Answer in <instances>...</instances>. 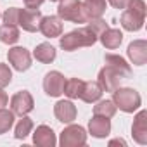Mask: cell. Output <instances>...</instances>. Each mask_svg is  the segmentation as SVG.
<instances>
[{
    "instance_id": "cell-33",
    "label": "cell",
    "mask_w": 147,
    "mask_h": 147,
    "mask_svg": "<svg viewBox=\"0 0 147 147\" xmlns=\"http://www.w3.org/2000/svg\"><path fill=\"white\" fill-rule=\"evenodd\" d=\"M116 144H121V145H126V142H125V140H121V138H116V140H111V142H109V145H116Z\"/></svg>"
},
{
    "instance_id": "cell-17",
    "label": "cell",
    "mask_w": 147,
    "mask_h": 147,
    "mask_svg": "<svg viewBox=\"0 0 147 147\" xmlns=\"http://www.w3.org/2000/svg\"><path fill=\"white\" fill-rule=\"evenodd\" d=\"M104 61H106L107 66H111L114 71L119 73V75L123 76V80L131 76V67H130V64H128L121 55H116V54H106Z\"/></svg>"
},
{
    "instance_id": "cell-7",
    "label": "cell",
    "mask_w": 147,
    "mask_h": 147,
    "mask_svg": "<svg viewBox=\"0 0 147 147\" xmlns=\"http://www.w3.org/2000/svg\"><path fill=\"white\" fill-rule=\"evenodd\" d=\"M33 107H35V100H33V97H31V94L28 90H19L11 99V111L14 114L24 116V114L31 113Z\"/></svg>"
},
{
    "instance_id": "cell-1",
    "label": "cell",
    "mask_w": 147,
    "mask_h": 147,
    "mask_svg": "<svg viewBox=\"0 0 147 147\" xmlns=\"http://www.w3.org/2000/svg\"><path fill=\"white\" fill-rule=\"evenodd\" d=\"M99 40V36L88 28H78V30H73L69 31L67 35L61 36V49L66 50V52H73V50H76V49H82V47H92L95 42Z\"/></svg>"
},
{
    "instance_id": "cell-30",
    "label": "cell",
    "mask_w": 147,
    "mask_h": 147,
    "mask_svg": "<svg viewBox=\"0 0 147 147\" xmlns=\"http://www.w3.org/2000/svg\"><path fill=\"white\" fill-rule=\"evenodd\" d=\"M130 0H109V4L114 7V9H125L128 5Z\"/></svg>"
},
{
    "instance_id": "cell-25",
    "label": "cell",
    "mask_w": 147,
    "mask_h": 147,
    "mask_svg": "<svg viewBox=\"0 0 147 147\" xmlns=\"http://www.w3.org/2000/svg\"><path fill=\"white\" fill-rule=\"evenodd\" d=\"M31 130H33V121H31V118H28V116L24 114V116H21V119H19L18 125H16L14 137H16L18 140H23V138H26V137L31 133Z\"/></svg>"
},
{
    "instance_id": "cell-32",
    "label": "cell",
    "mask_w": 147,
    "mask_h": 147,
    "mask_svg": "<svg viewBox=\"0 0 147 147\" xmlns=\"http://www.w3.org/2000/svg\"><path fill=\"white\" fill-rule=\"evenodd\" d=\"M7 102H9V97H7V94L0 88V107H4V106H7Z\"/></svg>"
},
{
    "instance_id": "cell-15",
    "label": "cell",
    "mask_w": 147,
    "mask_h": 147,
    "mask_svg": "<svg viewBox=\"0 0 147 147\" xmlns=\"http://www.w3.org/2000/svg\"><path fill=\"white\" fill-rule=\"evenodd\" d=\"M33 144L38 145V147H54L57 144L54 130L50 126H47V125L36 126V130L33 133Z\"/></svg>"
},
{
    "instance_id": "cell-10",
    "label": "cell",
    "mask_w": 147,
    "mask_h": 147,
    "mask_svg": "<svg viewBox=\"0 0 147 147\" xmlns=\"http://www.w3.org/2000/svg\"><path fill=\"white\" fill-rule=\"evenodd\" d=\"M7 59L16 71H26L31 67V54L24 47H12L7 52Z\"/></svg>"
},
{
    "instance_id": "cell-12",
    "label": "cell",
    "mask_w": 147,
    "mask_h": 147,
    "mask_svg": "<svg viewBox=\"0 0 147 147\" xmlns=\"http://www.w3.org/2000/svg\"><path fill=\"white\" fill-rule=\"evenodd\" d=\"M131 135L133 140L140 145L147 144V111H140L131 125Z\"/></svg>"
},
{
    "instance_id": "cell-35",
    "label": "cell",
    "mask_w": 147,
    "mask_h": 147,
    "mask_svg": "<svg viewBox=\"0 0 147 147\" xmlns=\"http://www.w3.org/2000/svg\"><path fill=\"white\" fill-rule=\"evenodd\" d=\"M0 18H2V14H0Z\"/></svg>"
},
{
    "instance_id": "cell-26",
    "label": "cell",
    "mask_w": 147,
    "mask_h": 147,
    "mask_svg": "<svg viewBox=\"0 0 147 147\" xmlns=\"http://www.w3.org/2000/svg\"><path fill=\"white\" fill-rule=\"evenodd\" d=\"M14 113L12 111H7V109H4V107H0V135L2 133H7L11 128H12V125H14Z\"/></svg>"
},
{
    "instance_id": "cell-8",
    "label": "cell",
    "mask_w": 147,
    "mask_h": 147,
    "mask_svg": "<svg viewBox=\"0 0 147 147\" xmlns=\"http://www.w3.org/2000/svg\"><path fill=\"white\" fill-rule=\"evenodd\" d=\"M64 83H66V78H64L62 73L49 71L43 78V90L50 97H59L64 92Z\"/></svg>"
},
{
    "instance_id": "cell-21",
    "label": "cell",
    "mask_w": 147,
    "mask_h": 147,
    "mask_svg": "<svg viewBox=\"0 0 147 147\" xmlns=\"http://www.w3.org/2000/svg\"><path fill=\"white\" fill-rule=\"evenodd\" d=\"M19 40V30L16 24H2L0 26V42L5 45H12Z\"/></svg>"
},
{
    "instance_id": "cell-5",
    "label": "cell",
    "mask_w": 147,
    "mask_h": 147,
    "mask_svg": "<svg viewBox=\"0 0 147 147\" xmlns=\"http://www.w3.org/2000/svg\"><path fill=\"white\" fill-rule=\"evenodd\" d=\"M59 144L62 147H80L87 144V131L80 125H69L62 130Z\"/></svg>"
},
{
    "instance_id": "cell-18",
    "label": "cell",
    "mask_w": 147,
    "mask_h": 147,
    "mask_svg": "<svg viewBox=\"0 0 147 147\" xmlns=\"http://www.w3.org/2000/svg\"><path fill=\"white\" fill-rule=\"evenodd\" d=\"M99 38H100V42H102V45H104L106 49L114 50V49H118V47L121 45V42H123V33H121L119 30H116V28H107V30H104V31L99 35Z\"/></svg>"
},
{
    "instance_id": "cell-11",
    "label": "cell",
    "mask_w": 147,
    "mask_h": 147,
    "mask_svg": "<svg viewBox=\"0 0 147 147\" xmlns=\"http://www.w3.org/2000/svg\"><path fill=\"white\" fill-rule=\"evenodd\" d=\"M38 31L47 38H55L62 35V21L57 16H45L40 21Z\"/></svg>"
},
{
    "instance_id": "cell-20",
    "label": "cell",
    "mask_w": 147,
    "mask_h": 147,
    "mask_svg": "<svg viewBox=\"0 0 147 147\" xmlns=\"http://www.w3.org/2000/svg\"><path fill=\"white\" fill-rule=\"evenodd\" d=\"M33 55H35L36 61H40V62H43V64H50V62H54L57 52H55V49H54L50 43L45 42V43L36 45V49L33 50Z\"/></svg>"
},
{
    "instance_id": "cell-16",
    "label": "cell",
    "mask_w": 147,
    "mask_h": 147,
    "mask_svg": "<svg viewBox=\"0 0 147 147\" xmlns=\"http://www.w3.org/2000/svg\"><path fill=\"white\" fill-rule=\"evenodd\" d=\"M128 57L133 64L144 66L147 62V42L145 40H135L128 45Z\"/></svg>"
},
{
    "instance_id": "cell-34",
    "label": "cell",
    "mask_w": 147,
    "mask_h": 147,
    "mask_svg": "<svg viewBox=\"0 0 147 147\" xmlns=\"http://www.w3.org/2000/svg\"><path fill=\"white\" fill-rule=\"evenodd\" d=\"M50 2H59V0H50Z\"/></svg>"
},
{
    "instance_id": "cell-19",
    "label": "cell",
    "mask_w": 147,
    "mask_h": 147,
    "mask_svg": "<svg viewBox=\"0 0 147 147\" xmlns=\"http://www.w3.org/2000/svg\"><path fill=\"white\" fill-rule=\"evenodd\" d=\"M100 97H102V88L97 82H83V90L80 95L83 102L92 104V102H97Z\"/></svg>"
},
{
    "instance_id": "cell-13",
    "label": "cell",
    "mask_w": 147,
    "mask_h": 147,
    "mask_svg": "<svg viewBox=\"0 0 147 147\" xmlns=\"http://www.w3.org/2000/svg\"><path fill=\"white\" fill-rule=\"evenodd\" d=\"M54 114L61 123H73L76 119V106L71 100H59L54 106Z\"/></svg>"
},
{
    "instance_id": "cell-14",
    "label": "cell",
    "mask_w": 147,
    "mask_h": 147,
    "mask_svg": "<svg viewBox=\"0 0 147 147\" xmlns=\"http://www.w3.org/2000/svg\"><path fill=\"white\" fill-rule=\"evenodd\" d=\"M88 131L95 138H106L111 133V121H109V118L94 114V118L88 121Z\"/></svg>"
},
{
    "instance_id": "cell-6",
    "label": "cell",
    "mask_w": 147,
    "mask_h": 147,
    "mask_svg": "<svg viewBox=\"0 0 147 147\" xmlns=\"http://www.w3.org/2000/svg\"><path fill=\"white\" fill-rule=\"evenodd\" d=\"M121 80H123V76L107 64L99 71V76H97V83L100 85L102 92H111V94L121 85Z\"/></svg>"
},
{
    "instance_id": "cell-2",
    "label": "cell",
    "mask_w": 147,
    "mask_h": 147,
    "mask_svg": "<svg viewBox=\"0 0 147 147\" xmlns=\"http://www.w3.org/2000/svg\"><path fill=\"white\" fill-rule=\"evenodd\" d=\"M145 2L144 0H130L121 14V26L126 31H138L145 21Z\"/></svg>"
},
{
    "instance_id": "cell-28",
    "label": "cell",
    "mask_w": 147,
    "mask_h": 147,
    "mask_svg": "<svg viewBox=\"0 0 147 147\" xmlns=\"http://www.w3.org/2000/svg\"><path fill=\"white\" fill-rule=\"evenodd\" d=\"M11 80H12V73H11L9 66L4 64V62H0V88L7 87L11 83Z\"/></svg>"
},
{
    "instance_id": "cell-3",
    "label": "cell",
    "mask_w": 147,
    "mask_h": 147,
    "mask_svg": "<svg viewBox=\"0 0 147 147\" xmlns=\"http://www.w3.org/2000/svg\"><path fill=\"white\" fill-rule=\"evenodd\" d=\"M57 7V18L61 21H71V23H87L88 16L85 12L83 2L80 0H59Z\"/></svg>"
},
{
    "instance_id": "cell-24",
    "label": "cell",
    "mask_w": 147,
    "mask_h": 147,
    "mask_svg": "<svg viewBox=\"0 0 147 147\" xmlns=\"http://www.w3.org/2000/svg\"><path fill=\"white\" fill-rule=\"evenodd\" d=\"M116 104L113 102V100H100L99 99V102H97V106H94V114H97V116H104V118H113L114 114H116Z\"/></svg>"
},
{
    "instance_id": "cell-23",
    "label": "cell",
    "mask_w": 147,
    "mask_h": 147,
    "mask_svg": "<svg viewBox=\"0 0 147 147\" xmlns=\"http://www.w3.org/2000/svg\"><path fill=\"white\" fill-rule=\"evenodd\" d=\"M82 90H83V80H80V78H69L64 83V92L62 94L67 95L69 99H80Z\"/></svg>"
},
{
    "instance_id": "cell-27",
    "label": "cell",
    "mask_w": 147,
    "mask_h": 147,
    "mask_svg": "<svg viewBox=\"0 0 147 147\" xmlns=\"http://www.w3.org/2000/svg\"><path fill=\"white\" fill-rule=\"evenodd\" d=\"M87 26H88V28H90L97 36H99L104 30H107V28H109V26H107V23H106L102 18H92V19H88V21H87Z\"/></svg>"
},
{
    "instance_id": "cell-9",
    "label": "cell",
    "mask_w": 147,
    "mask_h": 147,
    "mask_svg": "<svg viewBox=\"0 0 147 147\" xmlns=\"http://www.w3.org/2000/svg\"><path fill=\"white\" fill-rule=\"evenodd\" d=\"M42 12L38 9H19V19H18V24L24 30V31H30V33H35L38 31L40 28V21H42Z\"/></svg>"
},
{
    "instance_id": "cell-29",
    "label": "cell",
    "mask_w": 147,
    "mask_h": 147,
    "mask_svg": "<svg viewBox=\"0 0 147 147\" xmlns=\"http://www.w3.org/2000/svg\"><path fill=\"white\" fill-rule=\"evenodd\" d=\"M2 18H4V23H7V24H16V26H18L19 7H11V9H7V11L2 14Z\"/></svg>"
},
{
    "instance_id": "cell-22",
    "label": "cell",
    "mask_w": 147,
    "mask_h": 147,
    "mask_svg": "<svg viewBox=\"0 0 147 147\" xmlns=\"http://www.w3.org/2000/svg\"><path fill=\"white\" fill-rule=\"evenodd\" d=\"M83 7H85V12H87L88 19L102 18V14L106 12V0H85Z\"/></svg>"
},
{
    "instance_id": "cell-4",
    "label": "cell",
    "mask_w": 147,
    "mask_h": 147,
    "mask_svg": "<svg viewBox=\"0 0 147 147\" xmlns=\"http://www.w3.org/2000/svg\"><path fill=\"white\" fill-rule=\"evenodd\" d=\"M113 102L123 113H133L140 107L142 99H140V94L137 90L128 88V87H118L113 92Z\"/></svg>"
},
{
    "instance_id": "cell-31",
    "label": "cell",
    "mask_w": 147,
    "mask_h": 147,
    "mask_svg": "<svg viewBox=\"0 0 147 147\" xmlns=\"http://www.w3.org/2000/svg\"><path fill=\"white\" fill-rule=\"evenodd\" d=\"M23 2H24V5L28 9H38L43 4V0H23Z\"/></svg>"
}]
</instances>
